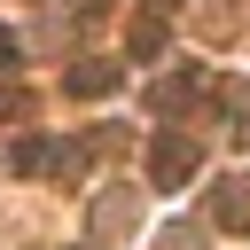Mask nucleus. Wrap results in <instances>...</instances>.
Returning <instances> with one entry per match:
<instances>
[{
    "mask_svg": "<svg viewBox=\"0 0 250 250\" xmlns=\"http://www.w3.org/2000/svg\"><path fill=\"white\" fill-rule=\"evenodd\" d=\"M164 39H172V31H164V16H141V23L125 31V55H133V62H156V55H164Z\"/></svg>",
    "mask_w": 250,
    "mask_h": 250,
    "instance_id": "nucleus-5",
    "label": "nucleus"
},
{
    "mask_svg": "<svg viewBox=\"0 0 250 250\" xmlns=\"http://www.w3.org/2000/svg\"><path fill=\"white\" fill-rule=\"evenodd\" d=\"M16 55H23V39H16L8 23H0V70H16Z\"/></svg>",
    "mask_w": 250,
    "mask_h": 250,
    "instance_id": "nucleus-6",
    "label": "nucleus"
},
{
    "mask_svg": "<svg viewBox=\"0 0 250 250\" xmlns=\"http://www.w3.org/2000/svg\"><path fill=\"white\" fill-rule=\"evenodd\" d=\"M211 227L219 234H250V172H227L211 188Z\"/></svg>",
    "mask_w": 250,
    "mask_h": 250,
    "instance_id": "nucleus-3",
    "label": "nucleus"
},
{
    "mask_svg": "<svg viewBox=\"0 0 250 250\" xmlns=\"http://www.w3.org/2000/svg\"><path fill=\"white\" fill-rule=\"evenodd\" d=\"M203 172V148L188 141V133H156V148H148V180L156 188H188Z\"/></svg>",
    "mask_w": 250,
    "mask_h": 250,
    "instance_id": "nucleus-2",
    "label": "nucleus"
},
{
    "mask_svg": "<svg viewBox=\"0 0 250 250\" xmlns=\"http://www.w3.org/2000/svg\"><path fill=\"white\" fill-rule=\"evenodd\" d=\"M156 8H172V0H156Z\"/></svg>",
    "mask_w": 250,
    "mask_h": 250,
    "instance_id": "nucleus-7",
    "label": "nucleus"
},
{
    "mask_svg": "<svg viewBox=\"0 0 250 250\" xmlns=\"http://www.w3.org/2000/svg\"><path fill=\"white\" fill-rule=\"evenodd\" d=\"M16 172H23V180H39V172L78 180V172H86V148H62V141H47V133H23V141H16Z\"/></svg>",
    "mask_w": 250,
    "mask_h": 250,
    "instance_id": "nucleus-1",
    "label": "nucleus"
},
{
    "mask_svg": "<svg viewBox=\"0 0 250 250\" xmlns=\"http://www.w3.org/2000/svg\"><path fill=\"white\" fill-rule=\"evenodd\" d=\"M117 86H125V62H102V55L62 70V94H78V102H102V94H117Z\"/></svg>",
    "mask_w": 250,
    "mask_h": 250,
    "instance_id": "nucleus-4",
    "label": "nucleus"
}]
</instances>
